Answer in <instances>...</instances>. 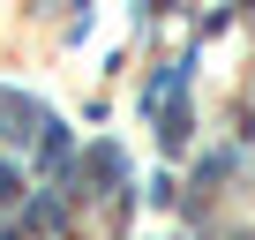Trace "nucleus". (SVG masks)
Returning <instances> with one entry per match:
<instances>
[{
    "label": "nucleus",
    "instance_id": "nucleus-1",
    "mask_svg": "<svg viewBox=\"0 0 255 240\" xmlns=\"http://www.w3.org/2000/svg\"><path fill=\"white\" fill-rule=\"evenodd\" d=\"M83 165H90V180H120V150H113V143H98Z\"/></svg>",
    "mask_w": 255,
    "mask_h": 240
},
{
    "label": "nucleus",
    "instance_id": "nucleus-2",
    "mask_svg": "<svg viewBox=\"0 0 255 240\" xmlns=\"http://www.w3.org/2000/svg\"><path fill=\"white\" fill-rule=\"evenodd\" d=\"M15 195H23V173H15V165H0V203H15Z\"/></svg>",
    "mask_w": 255,
    "mask_h": 240
}]
</instances>
